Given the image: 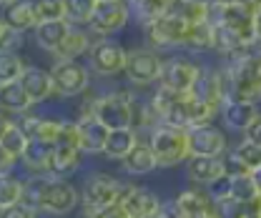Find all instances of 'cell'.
Here are the masks:
<instances>
[{
    "instance_id": "6da1fadb",
    "label": "cell",
    "mask_w": 261,
    "mask_h": 218,
    "mask_svg": "<svg viewBox=\"0 0 261 218\" xmlns=\"http://www.w3.org/2000/svg\"><path fill=\"white\" fill-rule=\"evenodd\" d=\"M224 75V91L226 100H249L256 103L261 100V65L256 63L254 53H244L231 58L228 68L221 73Z\"/></svg>"
},
{
    "instance_id": "7a4b0ae2",
    "label": "cell",
    "mask_w": 261,
    "mask_h": 218,
    "mask_svg": "<svg viewBox=\"0 0 261 218\" xmlns=\"http://www.w3.org/2000/svg\"><path fill=\"white\" fill-rule=\"evenodd\" d=\"M214 28L226 25L246 38L251 45L259 43L254 31V0H208V20Z\"/></svg>"
},
{
    "instance_id": "3957f363",
    "label": "cell",
    "mask_w": 261,
    "mask_h": 218,
    "mask_svg": "<svg viewBox=\"0 0 261 218\" xmlns=\"http://www.w3.org/2000/svg\"><path fill=\"white\" fill-rule=\"evenodd\" d=\"M148 143L156 153L159 168H171V166H178L181 160L191 158V143H189V130L186 128L156 125Z\"/></svg>"
},
{
    "instance_id": "277c9868",
    "label": "cell",
    "mask_w": 261,
    "mask_h": 218,
    "mask_svg": "<svg viewBox=\"0 0 261 218\" xmlns=\"http://www.w3.org/2000/svg\"><path fill=\"white\" fill-rule=\"evenodd\" d=\"M88 111L96 116L100 123L111 130L118 128H133L136 123V111H133V98L126 91L106 93L88 103Z\"/></svg>"
},
{
    "instance_id": "5b68a950",
    "label": "cell",
    "mask_w": 261,
    "mask_h": 218,
    "mask_svg": "<svg viewBox=\"0 0 261 218\" xmlns=\"http://www.w3.org/2000/svg\"><path fill=\"white\" fill-rule=\"evenodd\" d=\"M126 188L128 186H123L121 181H116L111 176H93L86 181V188H83V208L108 211L123 201Z\"/></svg>"
},
{
    "instance_id": "8992f818",
    "label": "cell",
    "mask_w": 261,
    "mask_h": 218,
    "mask_svg": "<svg viewBox=\"0 0 261 218\" xmlns=\"http://www.w3.org/2000/svg\"><path fill=\"white\" fill-rule=\"evenodd\" d=\"M81 135H78V121H63L61 135L56 141V160H53V173L65 176L73 173L81 163Z\"/></svg>"
},
{
    "instance_id": "52a82bcc",
    "label": "cell",
    "mask_w": 261,
    "mask_h": 218,
    "mask_svg": "<svg viewBox=\"0 0 261 218\" xmlns=\"http://www.w3.org/2000/svg\"><path fill=\"white\" fill-rule=\"evenodd\" d=\"M189 28H191V25H189V23L176 13V10L163 13L161 18H156L153 23H148V25H146V31H148V40H151V45H156V48H173V45H184Z\"/></svg>"
},
{
    "instance_id": "ba28073f",
    "label": "cell",
    "mask_w": 261,
    "mask_h": 218,
    "mask_svg": "<svg viewBox=\"0 0 261 218\" xmlns=\"http://www.w3.org/2000/svg\"><path fill=\"white\" fill-rule=\"evenodd\" d=\"M201 75V68L194 65L186 58H171V61H163V70H161V88H168L173 93H191Z\"/></svg>"
},
{
    "instance_id": "9c48e42d",
    "label": "cell",
    "mask_w": 261,
    "mask_h": 218,
    "mask_svg": "<svg viewBox=\"0 0 261 218\" xmlns=\"http://www.w3.org/2000/svg\"><path fill=\"white\" fill-rule=\"evenodd\" d=\"M50 75H53V83H56V93L65 95V98L81 95L88 88V80H91L88 70L78 61H58L50 68Z\"/></svg>"
},
{
    "instance_id": "30bf717a",
    "label": "cell",
    "mask_w": 261,
    "mask_h": 218,
    "mask_svg": "<svg viewBox=\"0 0 261 218\" xmlns=\"http://www.w3.org/2000/svg\"><path fill=\"white\" fill-rule=\"evenodd\" d=\"M128 15L130 8L123 0H103V3H96V10H93V18L88 25L100 35H113L126 28Z\"/></svg>"
},
{
    "instance_id": "8fae6325",
    "label": "cell",
    "mask_w": 261,
    "mask_h": 218,
    "mask_svg": "<svg viewBox=\"0 0 261 218\" xmlns=\"http://www.w3.org/2000/svg\"><path fill=\"white\" fill-rule=\"evenodd\" d=\"M75 206H78V190L73 188V183L50 176L48 186L43 190L40 211L50 213V216H63V213H70Z\"/></svg>"
},
{
    "instance_id": "7c38bea8",
    "label": "cell",
    "mask_w": 261,
    "mask_h": 218,
    "mask_svg": "<svg viewBox=\"0 0 261 218\" xmlns=\"http://www.w3.org/2000/svg\"><path fill=\"white\" fill-rule=\"evenodd\" d=\"M189 143H191V156H214L224 158L226 156V135L224 130H219L216 125H196L189 128Z\"/></svg>"
},
{
    "instance_id": "4fadbf2b",
    "label": "cell",
    "mask_w": 261,
    "mask_h": 218,
    "mask_svg": "<svg viewBox=\"0 0 261 218\" xmlns=\"http://www.w3.org/2000/svg\"><path fill=\"white\" fill-rule=\"evenodd\" d=\"M126 63H128V50H123L113 40H100L91 48V65L100 75L126 73Z\"/></svg>"
},
{
    "instance_id": "5bb4252c",
    "label": "cell",
    "mask_w": 261,
    "mask_h": 218,
    "mask_svg": "<svg viewBox=\"0 0 261 218\" xmlns=\"http://www.w3.org/2000/svg\"><path fill=\"white\" fill-rule=\"evenodd\" d=\"M161 70H163V61L153 50H133V53H128L126 75H128L130 83L148 86V83L161 78Z\"/></svg>"
},
{
    "instance_id": "9a60e30c",
    "label": "cell",
    "mask_w": 261,
    "mask_h": 218,
    "mask_svg": "<svg viewBox=\"0 0 261 218\" xmlns=\"http://www.w3.org/2000/svg\"><path fill=\"white\" fill-rule=\"evenodd\" d=\"M121 206H123V211H126L130 218H151L161 211L159 196L146 186H128L123 201H121Z\"/></svg>"
},
{
    "instance_id": "2e32d148",
    "label": "cell",
    "mask_w": 261,
    "mask_h": 218,
    "mask_svg": "<svg viewBox=\"0 0 261 218\" xmlns=\"http://www.w3.org/2000/svg\"><path fill=\"white\" fill-rule=\"evenodd\" d=\"M191 95H194L196 100H201V103H206V105L221 111V105L226 103L224 75L216 73V70H206V68H201V75H198V80H196Z\"/></svg>"
},
{
    "instance_id": "e0dca14e",
    "label": "cell",
    "mask_w": 261,
    "mask_h": 218,
    "mask_svg": "<svg viewBox=\"0 0 261 218\" xmlns=\"http://www.w3.org/2000/svg\"><path fill=\"white\" fill-rule=\"evenodd\" d=\"M111 128L98 121L96 116L86 108L83 116L78 118V135H81V148L83 153H103L106 151V141H108Z\"/></svg>"
},
{
    "instance_id": "ac0fdd59",
    "label": "cell",
    "mask_w": 261,
    "mask_h": 218,
    "mask_svg": "<svg viewBox=\"0 0 261 218\" xmlns=\"http://www.w3.org/2000/svg\"><path fill=\"white\" fill-rule=\"evenodd\" d=\"M3 23L15 33H28L35 31L38 18H35V3L31 0H13L8 5H3Z\"/></svg>"
},
{
    "instance_id": "d6986e66",
    "label": "cell",
    "mask_w": 261,
    "mask_h": 218,
    "mask_svg": "<svg viewBox=\"0 0 261 218\" xmlns=\"http://www.w3.org/2000/svg\"><path fill=\"white\" fill-rule=\"evenodd\" d=\"M20 83L28 91L33 103H43V100H48L50 95L56 93V83H53L50 70H43L38 65H25V73H23Z\"/></svg>"
},
{
    "instance_id": "ffe728a7",
    "label": "cell",
    "mask_w": 261,
    "mask_h": 218,
    "mask_svg": "<svg viewBox=\"0 0 261 218\" xmlns=\"http://www.w3.org/2000/svg\"><path fill=\"white\" fill-rule=\"evenodd\" d=\"M221 116H224V123L233 130H246L251 128L254 121L259 118V105L256 103H249V100H226L221 105Z\"/></svg>"
},
{
    "instance_id": "44dd1931",
    "label": "cell",
    "mask_w": 261,
    "mask_h": 218,
    "mask_svg": "<svg viewBox=\"0 0 261 218\" xmlns=\"http://www.w3.org/2000/svg\"><path fill=\"white\" fill-rule=\"evenodd\" d=\"M70 31H73V25L68 20H50V23H38L33 33H35V43L43 50L56 56L58 48L65 43V38L70 35Z\"/></svg>"
},
{
    "instance_id": "7402d4cb",
    "label": "cell",
    "mask_w": 261,
    "mask_h": 218,
    "mask_svg": "<svg viewBox=\"0 0 261 218\" xmlns=\"http://www.w3.org/2000/svg\"><path fill=\"white\" fill-rule=\"evenodd\" d=\"M226 173L224 158H214V156H191L189 158V178L194 183L208 186L216 178H221Z\"/></svg>"
},
{
    "instance_id": "603a6c76",
    "label": "cell",
    "mask_w": 261,
    "mask_h": 218,
    "mask_svg": "<svg viewBox=\"0 0 261 218\" xmlns=\"http://www.w3.org/2000/svg\"><path fill=\"white\" fill-rule=\"evenodd\" d=\"M31 173H53V160H56V143L48 141H33L28 143L25 153L20 158Z\"/></svg>"
},
{
    "instance_id": "cb8c5ba5",
    "label": "cell",
    "mask_w": 261,
    "mask_h": 218,
    "mask_svg": "<svg viewBox=\"0 0 261 218\" xmlns=\"http://www.w3.org/2000/svg\"><path fill=\"white\" fill-rule=\"evenodd\" d=\"M28 143H31V138L23 130V125L10 123L8 118L3 121V130H0V153L3 156H10L13 160H18V158H23Z\"/></svg>"
},
{
    "instance_id": "d4e9b609",
    "label": "cell",
    "mask_w": 261,
    "mask_h": 218,
    "mask_svg": "<svg viewBox=\"0 0 261 218\" xmlns=\"http://www.w3.org/2000/svg\"><path fill=\"white\" fill-rule=\"evenodd\" d=\"M20 125H23V130L28 133V138H33V141H48V143H56V141H58V135H61L63 121L23 113V121H20Z\"/></svg>"
},
{
    "instance_id": "484cf974",
    "label": "cell",
    "mask_w": 261,
    "mask_h": 218,
    "mask_svg": "<svg viewBox=\"0 0 261 218\" xmlns=\"http://www.w3.org/2000/svg\"><path fill=\"white\" fill-rule=\"evenodd\" d=\"M249 48H254V45H251L246 38H241L236 31H231L226 25H216V28H214V50H216V53L236 58V56L249 53Z\"/></svg>"
},
{
    "instance_id": "4316f807",
    "label": "cell",
    "mask_w": 261,
    "mask_h": 218,
    "mask_svg": "<svg viewBox=\"0 0 261 218\" xmlns=\"http://www.w3.org/2000/svg\"><path fill=\"white\" fill-rule=\"evenodd\" d=\"M121 163H123L126 173H130V176H146V173H153L159 168V160H156L151 143H141V141Z\"/></svg>"
},
{
    "instance_id": "83f0119b",
    "label": "cell",
    "mask_w": 261,
    "mask_h": 218,
    "mask_svg": "<svg viewBox=\"0 0 261 218\" xmlns=\"http://www.w3.org/2000/svg\"><path fill=\"white\" fill-rule=\"evenodd\" d=\"M0 105L5 113H28V108H33V100L28 91L23 88V83L15 80V83L0 86Z\"/></svg>"
},
{
    "instance_id": "f1b7e54d",
    "label": "cell",
    "mask_w": 261,
    "mask_h": 218,
    "mask_svg": "<svg viewBox=\"0 0 261 218\" xmlns=\"http://www.w3.org/2000/svg\"><path fill=\"white\" fill-rule=\"evenodd\" d=\"M138 146V135L133 128H118V130H111L108 133V141H106V151L103 156L116 158V160H123L130 151Z\"/></svg>"
},
{
    "instance_id": "f546056e",
    "label": "cell",
    "mask_w": 261,
    "mask_h": 218,
    "mask_svg": "<svg viewBox=\"0 0 261 218\" xmlns=\"http://www.w3.org/2000/svg\"><path fill=\"white\" fill-rule=\"evenodd\" d=\"M178 208L184 211L186 218H201L206 213H211V198L208 193H198V190H184L176 198Z\"/></svg>"
},
{
    "instance_id": "4dcf8cb0",
    "label": "cell",
    "mask_w": 261,
    "mask_h": 218,
    "mask_svg": "<svg viewBox=\"0 0 261 218\" xmlns=\"http://www.w3.org/2000/svg\"><path fill=\"white\" fill-rule=\"evenodd\" d=\"M171 10H176L189 25H198L208 20V0H176Z\"/></svg>"
},
{
    "instance_id": "1f68e13d",
    "label": "cell",
    "mask_w": 261,
    "mask_h": 218,
    "mask_svg": "<svg viewBox=\"0 0 261 218\" xmlns=\"http://www.w3.org/2000/svg\"><path fill=\"white\" fill-rule=\"evenodd\" d=\"M186 48H191L196 53H203V50H214V25L211 23H198L191 25L186 33V40H184Z\"/></svg>"
},
{
    "instance_id": "d6a6232c",
    "label": "cell",
    "mask_w": 261,
    "mask_h": 218,
    "mask_svg": "<svg viewBox=\"0 0 261 218\" xmlns=\"http://www.w3.org/2000/svg\"><path fill=\"white\" fill-rule=\"evenodd\" d=\"M86 50H91V38L83 31H70V35L65 38V43L58 48L56 56H58V61H75Z\"/></svg>"
},
{
    "instance_id": "836d02e7",
    "label": "cell",
    "mask_w": 261,
    "mask_h": 218,
    "mask_svg": "<svg viewBox=\"0 0 261 218\" xmlns=\"http://www.w3.org/2000/svg\"><path fill=\"white\" fill-rule=\"evenodd\" d=\"M211 213H214V218H246L251 213V208L246 203H241L239 198L228 196V198L211 201Z\"/></svg>"
},
{
    "instance_id": "e575fe53",
    "label": "cell",
    "mask_w": 261,
    "mask_h": 218,
    "mask_svg": "<svg viewBox=\"0 0 261 218\" xmlns=\"http://www.w3.org/2000/svg\"><path fill=\"white\" fill-rule=\"evenodd\" d=\"M23 190H25L23 181H18L15 176H3V181H0V208H13V206L23 203Z\"/></svg>"
},
{
    "instance_id": "d590c367",
    "label": "cell",
    "mask_w": 261,
    "mask_h": 218,
    "mask_svg": "<svg viewBox=\"0 0 261 218\" xmlns=\"http://www.w3.org/2000/svg\"><path fill=\"white\" fill-rule=\"evenodd\" d=\"M23 73H25V63L20 61V56L3 50V58H0V86L20 80Z\"/></svg>"
},
{
    "instance_id": "8d00e7d4",
    "label": "cell",
    "mask_w": 261,
    "mask_h": 218,
    "mask_svg": "<svg viewBox=\"0 0 261 218\" xmlns=\"http://www.w3.org/2000/svg\"><path fill=\"white\" fill-rule=\"evenodd\" d=\"M65 3V20L73 23H91L98 0H63Z\"/></svg>"
},
{
    "instance_id": "74e56055",
    "label": "cell",
    "mask_w": 261,
    "mask_h": 218,
    "mask_svg": "<svg viewBox=\"0 0 261 218\" xmlns=\"http://www.w3.org/2000/svg\"><path fill=\"white\" fill-rule=\"evenodd\" d=\"M233 156L239 158L241 163H244V168L249 171V173H254L256 168H261V148L256 146V143H251V141H241L233 151H231Z\"/></svg>"
},
{
    "instance_id": "f35d334b",
    "label": "cell",
    "mask_w": 261,
    "mask_h": 218,
    "mask_svg": "<svg viewBox=\"0 0 261 218\" xmlns=\"http://www.w3.org/2000/svg\"><path fill=\"white\" fill-rule=\"evenodd\" d=\"M35 18L38 23L65 20V3L63 0H35Z\"/></svg>"
},
{
    "instance_id": "ab89813d",
    "label": "cell",
    "mask_w": 261,
    "mask_h": 218,
    "mask_svg": "<svg viewBox=\"0 0 261 218\" xmlns=\"http://www.w3.org/2000/svg\"><path fill=\"white\" fill-rule=\"evenodd\" d=\"M231 186H233V178L228 176V173H224L221 178H216L214 183H208V198L211 201H219V198H228L231 196Z\"/></svg>"
},
{
    "instance_id": "60d3db41",
    "label": "cell",
    "mask_w": 261,
    "mask_h": 218,
    "mask_svg": "<svg viewBox=\"0 0 261 218\" xmlns=\"http://www.w3.org/2000/svg\"><path fill=\"white\" fill-rule=\"evenodd\" d=\"M35 213H38L35 208L25 206V203H18V206H13V208H3L0 218H38Z\"/></svg>"
},
{
    "instance_id": "b9f144b4",
    "label": "cell",
    "mask_w": 261,
    "mask_h": 218,
    "mask_svg": "<svg viewBox=\"0 0 261 218\" xmlns=\"http://www.w3.org/2000/svg\"><path fill=\"white\" fill-rule=\"evenodd\" d=\"M244 133H246V141L256 143V146L261 148V116L256 118V121H254V125H251V128H246Z\"/></svg>"
},
{
    "instance_id": "7bdbcfd3",
    "label": "cell",
    "mask_w": 261,
    "mask_h": 218,
    "mask_svg": "<svg viewBox=\"0 0 261 218\" xmlns=\"http://www.w3.org/2000/svg\"><path fill=\"white\" fill-rule=\"evenodd\" d=\"M254 31H256V40L261 43V0H254Z\"/></svg>"
},
{
    "instance_id": "ee69618b",
    "label": "cell",
    "mask_w": 261,
    "mask_h": 218,
    "mask_svg": "<svg viewBox=\"0 0 261 218\" xmlns=\"http://www.w3.org/2000/svg\"><path fill=\"white\" fill-rule=\"evenodd\" d=\"M103 218H130L126 211H123V206L118 203V206H113V208H108V211H103Z\"/></svg>"
},
{
    "instance_id": "f6af8a7d",
    "label": "cell",
    "mask_w": 261,
    "mask_h": 218,
    "mask_svg": "<svg viewBox=\"0 0 261 218\" xmlns=\"http://www.w3.org/2000/svg\"><path fill=\"white\" fill-rule=\"evenodd\" d=\"M251 176H254V181H256V186H259V193H261V168H256V171H254Z\"/></svg>"
},
{
    "instance_id": "bcb514c9",
    "label": "cell",
    "mask_w": 261,
    "mask_h": 218,
    "mask_svg": "<svg viewBox=\"0 0 261 218\" xmlns=\"http://www.w3.org/2000/svg\"><path fill=\"white\" fill-rule=\"evenodd\" d=\"M254 58H256V63H259V65H261V43H259V50L254 53Z\"/></svg>"
},
{
    "instance_id": "7dc6e473",
    "label": "cell",
    "mask_w": 261,
    "mask_h": 218,
    "mask_svg": "<svg viewBox=\"0 0 261 218\" xmlns=\"http://www.w3.org/2000/svg\"><path fill=\"white\" fill-rule=\"evenodd\" d=\"M246 218H261V213H259V211H251V213H249Z\"/></svg>"
},
{
    "instance_id": "c3c4849f",
    "label": "cell",
    "mask_w": 261,
    "mask_h": 218,
    "mask_svg": "<svg viewBox=\"0 0 261 218\" xmlns=\"http://www.w3.org/2000/svg\"><path fill=\"white\" fill-rule=\"evenodd\" d=\"M8 3H13V0H3V5H8Z\"/></svg>"
},
{
    "instance_id": "681fc988",
    "label": "cell",
    "mask_w": 261,
    "mask_h": 218,
    "mask_svg": "<svg viewBox=\"0 0 261 218\" xmlns=\"http://www.w3.org/2000/svg\"><path fill=\"white\" fill-rule=\"evenodd\" d=\"M151 218H161V213H156V216H151Z\"/></svg>"
},
{
    "instance_id": "f907efd6",
    "label": "cell",
    "mask_w": 261,
    "mask_h": 218,
    "mask_svg": "<svg viewBox=\"0 0 261 218\" xmlns=\"http://www.w3.org/2000/svg\"><path fill=\"white\" fill-rule=\"evenodd\" d=\"M98 3H103V0H98Z\"/></svg>"
},
{
    "instance_id": "816d5d0a",
    "label": "cell",
    "mask_w": 261,
    "mask_h": 218,
    "mask_svg": "<svg viewBox=\"0 0 261 218\" xmlns=\"http://www.w3.org/2000/svg\"><path fill=\"white\" fill-rule=\"evenodd\" d=\"M31 3H35V0H31Z\"/></svg>"
},
{
    "instance_id": "f5cc1de1",
    "label": "cell",
    "mask_w": 261,
    "mask_h": 218,
    "mask_svg": "<svg viewBox=\"0 0 261 218\" xmlns=\"http://www.w3.org/2000/svg\"><path fill=\"white\" fill-rule=\"evenodd\" d=\"M259 213H261V211H259Z\"/></svg>"
}]
</instances>
